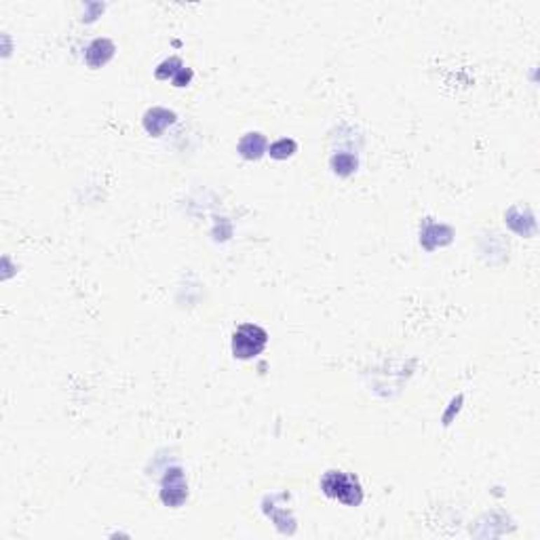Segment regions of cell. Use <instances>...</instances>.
Masks as SVG:
<instances>
[{
  "label": "cell",
  "instance_id": "6da1fadb",
  "mask_svg": "<svg viewBox=\"0 0 540 540\" xmlns=\"http://www.w3.org/2000/svg\"><path fill=\"white\" fill-rule=\"evenodd\" d=\"M321 487L327 496L338 498V500H342L344 504H350V506H354V504H359L364 500V492H361V485L356 483V479H352V477H348L340 471H329L323 477Z\"/></svg>",
  "mask_w": 540,
  "mask_h": 540
},
{
  "label": "cell",
  "instance_id": "3957f363",
  "mask_svg": "<svg viewBox=\"0 0 540 540\" xmlns=\"http://www.w3.org/2000/svg\"><path fill=\"white\" fill-rule=\"evenodd\" d=\"M188 496V485H186V477L182 473V469H171L167 471L165 479H162V490H160V498L167 506H177L182 504Z\"/></svg>",
  "mask_w": 540,
  "mask_h": 540
},
{
  "label": "cell",
  "instance_id": "ba28073f",
  "mask_svg": "<svg viewBox=\"0 0 540 540\" xmlns=\"http://www.w3.org/2000/svg\"><path fill=\"white\" fill-rule=\"evenodd\" d=\"M191 78H193V72H191V70H184V68H182V70H179V72H177V74L173 76V85H175V87H184V85H186V83H188Z\"/></svg>",
  "mask_w": 540,
  "mask_h": 540
},
{
  "label": "cell",
  "instance_id": "5b68a950",
  "mask_svg": "<svg viewBox=\"0 0 540 540\" xmlns=\"http://www.w3.org/2000/svg\"><path fill=\"white\" fill-rule=\"evenodd\" d=\"M173 120H175V114H173V112H169V110H165V108H154V110H150V112L146 114L144 127H146L148 133L160 135V133L165 131V127H169Z\"/></svg>",
  "mask_w": 540,
  "mask_h": 540
},
{
  "label": "cell",
  "instance_id": "277c9868",
  "mask_svg": "<svg viewBox=\"0 0 540 540\" xmlns=\"http://www.w3.org/2000/svg\"><path fill=\"white\" fill-rule=\"evenodd\" d=\"M112 55H114V45H112L110 41H106V39H97V41H93V43L89 45L85 60H87V64H89L91 68H99V66H104Z\"/></svg>",
  "mask_w": 540,
  "mask_h": 540
},
{
  "label": "cell",
  "instance_id": "7a4b0ae2",
  "mask_svg": "<svg viewBox=\"0 0 540 540\" xmlns=\"http://www.w3.org/2000/svg\"><path fill=\"white\" fill-rule=\"evenodd\" d=\"M268 342V333L258 325H241L233 335V352L239 359L258 356Z\"/></svg>",
  "mask_w": 540,
  "mask_h": 540
},
{
  "label": "cell",
  "instance_id": "8992f818",
  "mask_svg": "<svg viewBox=\"0 0 540 540\" xmlns=\"http://www.w3.org/2000/svg\"><path fill=\"white\" fill-rule=\"evenodd\" d=\"M264 150H266V139H264L260 133H247V135L241 139V144H239L241 156H245V158H249V160L260 158V156L264 154Z\"/></svg>",
  "mask_w": 540,
  "mask_h": 540
},
{
  "label": "cell",
  "instance_id": "52a82bcc",
  "mask_svg": "<svg viewBox=\"0 0 540 540\" xmlns=\"http://www.w3.org/2000/svg\"><path fill=\"white\" fill-rule=\"evenodd\" d=\"M268 152H270V156H275V158H287V156H291V154L296 152V141L283 137V139L275 141Z\"/></svg>",
  "mask_w": 540,
  "mask_h": 540
}]
</instances>
